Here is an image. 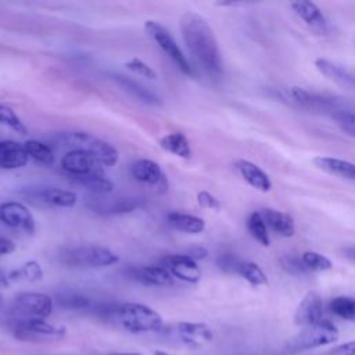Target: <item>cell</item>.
<instances>
[{
    "label": "cell",
    "mask_w": 355,
    "mask_h": 355,
    "mask_svg": "<svg viewBox=\"0 0 355 355\" xmlns=\"http://www.w3.org/2000/svg\"><path fill=\"white\" fill-rule=\"evenodd\" d=\"M329 311L340 319L355 322V297H334L329 302Z\"/></svg>",
    "instance_id": "obj_28"
},
{
    "label": "cell",
    "mask_w": 355,
    "mask_h": 355,
    "mask_svg": "<svg viewBox=\"0 0 355 355\" xmlns=\"http://www.w3.org/2000/svg\"><path fill=\"white\" fill-rule=\"evenodd\" d=\"M247 229L250 232V234L262 245L268 247L270 244V239H269V232H268V226L261 215L259 211H254L248 215L247 218Z\"/></svg>",
    "instance_id": "obj_29"
},
{
    "label": "cell",
    "mask_w": 355,
    "mask_h": 355,
    "mask_svg": "<svg viewBox=\"0 0 355 355\" xmlns=\"http://www.w3.org/2000/svg\"><path fill=\"white\" fill-rule=\"evenodd\" d=\"M237 273L248 282L251 286H265L268 283V277L263 270L254 262H241Z\"/></svg>",
    "instance_id": "obj_33"
},
{
    "label": "cell",
    "mask_w": 355,
    "mask_h": 355,
    "mask_svg": "<svg viewBox=\"0 0 355 355\" xmlns=\"http://www.w3.org/2000/svg\"><path fill=\"white\" fill-rule=\"evenodd\" d=\"M0 222L26 234H33L36 230L33 214L19 201H6L0 204Z\"/></svg>",
    "instance_id": "obj_9"
},
{
    "label": "cell",
    "mask_w": 355,
    "mask_h": 355,
    "mask_svg": "<svg viewBox=\"0 0 355 355\" xmlns=\"http://www.w3.org/2000/svg\"><path fill=\"white\" fill-rule=\"evenodd\" d=\"M14 336L19 340L62 338L67 333L64 326H55L46 319H22L14 322Z\"/></svg>",
    "instance_id": "obj_8"
},
{
    "label": "cell",
    "mask_w": 355,
    "mask_h": 355,
    "mask_svg": "<svg viewBox=\"0 0 355 355\" xmlns=\"http://www.w3.org/2000/svg\"><path fill=\"white\" fill-rule=\"evenodd\" d=\"M40 198L44 202L58 208H72L78 202V196L75 191L57 189V187L44 189L43 191H40Z\"/></svg>",
    "instance_id": "obj_25"
},
{
    "label": "cell",
    "mask_w": 355,
    "mask_h": 355,
    "mask_svg": "<svg viewBox=\"0 0 355 355\" xmlns=\"http://www.w3.org/2000/svg\"><path fill=\"white\" fill-rule=\"evenodd\" d=\"M323 319H324V306H323L322 297L315 291L306 293L295 308L294 323L297 326L305 327V326L318 323Z\"/></svg>",
    "instance_id": "obj_13"
},
{
    "label": "cell",
    "mask_w": 355,
    "mask_h": 355,
    "mask_svg": "<svg viewBox=\"0 0 355 355\" xmlns=\"http://www.w3.org/2000/svg\"><path fill=\"white\" fill-rule=\"evenodd\" d=\"M43 268L37 261H28L22 263L18 269L12 270L8 277L10 280H24L29 283H35L43 279Z\"/></svg>",
    "instance_id": "obj_30"
},
{
    "label": "cell",
    "mask_w": 355,
    "mask_h": 355,
    "mask_svg": "<svg viewBox=\"0 0 355 355\" xmlns=\"http://www.w3.org/2000/svg\"><path fill=\"white\" fill-rule=\"evenodd\" d=\"M25 146L14 140H0V169H18L28 164Z\"/></svg>",
    "instance_id": "obj_16"
},
{
    "label": "cell",
    "mask_w": 355,
    "mask_h": 355,
    "mask_svg": "<svg viewBox=\"0 0 355 355\" xmlns=\"http://www.w3.org/2000/svg\"><path fill=\"white\" fill-rule=\"evenodd\" d=\"M290 92H291V96L298 103H301L302 105L309 107V108H327V107L333 105V101H330L327 98H323L320 96L312 94V93L306 92L302 87H291Z\"/></svg>",
    "instance_id": "obj_31"
},
{
    "label": "cell",
    "mask_w": 355,
    "mask_h": 355,
    "mask_svg": "<svg viewBox=\"0 0 355 355\" xmlns=\"http://www.w3.org/2000/svg\"><path fill=\"white\" fill-rule=\"evenodd\" d=\"M11 311L15 320L46 319L53 312V300L44 293H19L11 304Z\"/></svg>",
    "instance_id": "obj_7"
},
{
    "label": "cell",
    "mask_w": 355,
    "mask_h": 355,
    "mask_svg": "<svg viewBox=\"0 0 355 355\" xmlns=\"http://www.w3.org/2000/svg\"><path fill=\"white\" fill-rule=\"evenodd\" d=\"M197 202L201 208H205V209H215V211L220 209V201L214 194L205 190L197 193Z\"/></svg>",
    "instance_id": "obj_37"
},
{
    "label": "cell",
    "mask_w": 355,
    "mask_h": 355,
    "mask_svg": "<svg viewBox=\"0 0 355 355\" xmlns=\"http://www.w3.org/2000/svg\"><path fill=\"white\" fill-rule=\"evenodd\" d=\"M290 7L311 28L324 29L327 26V21L323 12L315 3L306 1V0H297V1H291Z\"/></svg>",
    "instance_id": "obj_20"
},
{
    "label": "cell",
    "mask_w": 355,
    "mask_h": 355,
    "mask_svg": "<svg viewBox=\"0 0 355 355\" xmlns=\"http://www.w3.org/2000/svg\"><path fill=\"white\" fill-rule=\"evenodd\" d=\"M178 337L189 347L200 348L212 341L214 333L211 327L200 322H180L176 324Z\"/></svg>",
    "instance_id": "obj_15"
},
{
    "label": "cell",
    "mask_w": 355,
    "mask_h": 355,
    "mask_svg": "<svg viewBox=\"0 0 355 355\" xmlns=\"http://www.w3.org/2000/svg\"><path fill=\"white\" fill-rule=\"evenodd\" d=\"M125 67H126L130 72H133V73H136V75H139V76H143V78H146V79H150V80H157V79H158V75H157V72L154 71V68L150 67L147 62H144V61L140 60V58H132V60L126 61V62H125Z\"/></svg>",
    "instance_id": "obj_35"
},
{
    "label": "cell",
    "mask_w": 355,
    "mask_h": 355,
    "mask_svg": "<svg viewBox=\"0 0 355 355\" xmlns=\"http://www.w3.org/2000/svg\"><path fill=\"white\" fill-rule=\"evenodd\" d=\"M0 123L6 125L15 133H19V135L28 133V129L24 125V122L21 121V118L12 111V108H10L8 105H4V104H0Z\"/></svg>",
    "instance_id": "obj_34"
},
{
    "label": "cell",
    "mask_w": 355,
    "mask_h": 355,
    "mask_svg": "<svg viewBox=\"0 0 355 355\" xmlns=\"http://www.w3.org/2000/svg\"><path fill=\"white\" fill-rule=\"evenodd\" d=\"M17 248L15 243L7 237H0V257L14 252Z\"/></svg>",
    "instance_id": "obj_42"
},
{
    "label": "cell",
    "mask_w": 355,
    "mask_h": 355,
    "mask_svg": "<svg viewBox=\"0 0 355 355\" xmlns=\"http://www.w3.org/2000/svg\"><path fill=\"white\" fill-rule=\"evenodd\" d=\"M180 32L184 44L200 67L212 76L223 72V61L215 35L209 24L196 12H186L180 18Z\"/></svg>",
    "instance_id": "obj_1"
},
{
    "label": "cell",
    "mask_w": 355,
    "mask_h": 355,
    "mask_svg": "<svg viewBox=\"0 0 355 355\" xmlns=\"http://www.w3.org/2000/svg\"><path fill=\"white\" fill-rule=\"evenodd\" d=\"M10 286V277L6 275V272L0 268V288H6Z\"/></svg>",
    "instance_id": "obj_44"
},
{
    "label": "cell",
    "mask_w": 355,
    "mask_h": 355,
    "mask_svg": "<svg viewBox=\"0 0 355 355\" xmlns=\"http://www.w3.org/2000/svg\"><path fill=\"white\" fill-rule=\"evenodd\" d=\"M315 67L322 75H324L326 78H329L330 80H333L338 86L351 90V86L355 80V76L351 75L343 67H340V65H337V64H334V62H331L326 58H316L315 60Z\"/></svg>",
    "instance_id": "obj_21"
},
{
    "label": "cell",
    "mask_w": 355,
    "mask_h": 355,
    "mask_svg": "<svg viewBox=\"0 0 355 355\" xmlns=\"http://www.w3.org/2000/svg\"><path fill=\"white\" fill-rule=\"evenodd\" d=\"M110 355H141V354H139V352H114Z\"/></svg>",
    "instance_id": "obj_46"
},
{
    "label": "cell",
    "mask_w": 355,
    "mask_h": 355,
    "mask_svg": "<svg viewBox=\"0 0 355 355\" xmlns=\"http://www.w3.org/2000/svg\"><path fill=\"white\" fill-rule=\"evenodd\" d=\"M129 275L133 280L153 287H169L173 286V276L161 265H144L135 266L129 270Z\"/></svg>",
    "instance_id": "obj_14"
},
{
    "label": "cell",
    "mask_w": 355,
    "mask_h": 355,
    "mask_svg": "<svg viewBox=\"0 0 355 355\" xmlns=\"http://www.w3.org/2000/svg\"><path fill=\"white\" fill-rule=\"evenodd\" d=\"M166 219L169 225L183 233L189 234H198L204 232L205 229V222L202 218L186 212H179V211H172L166 215Z\"/></svg>",
    "instance_id": "obj_22"
},
{
    "label": "cell",
    "mask_w": 355,
    "mask_h": 355,
    "mask_svg": "<svg viewBox=\"0 0 355 355\" xmlns=\"http://www.w3.org/2000/svg\"><path fill=\"white\" fill-rule=\"evenodd\" d=\"M61 168L73 178L103 173V165L93 155L82 150L68 151L61 158Z\"/></svg>",
    "instance_id": "obj_11"
},
{
    "label": "cell",
    "mask_w": 355,
    "mask_h": 355,
    "mask_svg": "<svg viewBox=\"0 0 355 355\" xmlns=\"http://www.w3.org/2000/svg\"><path fill=\"white\" fill-rule=\"evenodd\" d=\"M347 257H348L351 261H354V262H355V247H352V248H348V250H347Z\"/></svg>",
    "instance_id": "obj_45"
},
{
    "label": "cell",
    "mask_w": 355,
    "mask_h": 355,
    "mask_svg": "<svg viewBox=\"0 0 355 355\" xmlns=\"http://www.w3.org/2000/svg\"><path fill=\"white\" fill-rule=\"evenodd\" d=\"M283 266L287 272L293 273V275H305L308 273V270L305 269L304 263L301 262V258H294V257H287L283 259Z\"/></svg>",
    "instance_id": "obj_39"
},
{
    "label": "cell",
    "mask_w": 355,
    "mask_h": 355,
    "mask_svg": "<svg viewBox=\"0 0 355 355\" xmlns=\"http://www.w3.org/2000/svg\"><path fill=\"white\" fill-rule=\"evenodd\" d=\"M154 355H168V354L164 351H157V352H154Z\"/></svg>",
    "instance_id": "obj_47"
},
{
    "label": "cell",
    "mask_w": 355,
    "mask_h": 355,
    "mask_svg": "<svg viewBox=\"0 0 355 355\" xmlns=\"http://www.w3.org/2000/svg\"><path fill=\"white\" fill-rule=\"evenodd\" d=\"M61 139L72 147V150H82L93 155L103 166H112L118 162V150L105 140H101L92 133L82 130L62 132Z\"/></svg>",
    "instance_id": "obj_4"
},
{
    "label": "cell",
    "mask_w": 355,
    "mask_h": 355,
    "mask_svg": "<svg viewBox=\"0 0 355 355\" xmlns=\"http://www.w3.org/2000/svg\"><path fill=\"white\" fill-rule=\"evenodd\" d=\"M207 254H208V251H207L204 247H196V248H191V250L187 252V255L191 257L194 261H198V259L205 258Z\"/></svg>",
    "instance_id": "obj_43"
},
{
    "label": "cell",
    "mask_w": 355,
    "mask_h": 355,
    "mask_svg": "<svg viewBox=\"0 0 355 355\" xmlns=\"http://www.w3.org/2000/svg\"><path fill=\"white\" fill-rule=\"evenodd\" d=\"M300 258L308 272H324L333 268L331 261L316 251H305Z\"/></svg>",
    "instance_id": "obj_32"
},
{
    "label": "cell",
    "mask_w": 355,
    "mask_h": 355,
    "mask_svg": "<svg viewBox=\"0 0 355 355\" xmlns=\"http://www.w3.org/2000/svg\"><path fill=\"white\" fill-rule=\"evenodd\" d=\"M326 355H355V340L333 348Z\"/></svg>",
    "instance_id": "obj_40"
},
{
    "label": "cell",
    "mask_w": 355,
    "mask_h": 355,
    "mask_svg": "<svg viewBox=\"0 0 355 355\" xmlns=\"http://www.w3.org/2000/svg\"><path fill=\"white\" fill-rule=\"evenodd\" d=\"M266 226L282 237H291L295 232L294 219L291 215L273 208H263L259 211Z\"/></svg>",
    "instance_id": "obj_18"
},
{
    "label": "cell",
    "mask_w": 355,
    "mask_h": 355,
    "mask_svg": "<svg viewBox=\"0 0 355 355\" xmlns=\"http://www.w3.org/2000/svg\"><path fill=\"white\" fill-rule=\"evenodd\" d=\"M146 33L155 42V44L176 64V67L186 75L194 76V68L191 67L187 57L183 54L182 49L176 43L175 37L169 33V31L159 25L155 21H146L144 22Z\"/></svg>",
    "instance_id": "obj_6"
},
{
    "label": "cell",
    "mask_w": 355,
    "mask_h": 355,
    "mask_svg": "<svg viewBox=\"0 0 355 355\" xmlns=\"http://www.w3.org/2000/svg\"><path fill=\"white\" fill-rule=\"evenodd\" d=\"M161 266H164L173 279H179L186 283H198L201 279V269L187 254H171L161 258Z\"/></svg>",
    "instance_id": "obj_10"
},
{
    "label": "cell",
    "mask_w": 355,
    "mask_h": 355,
    "mask_svg": "<svg viewBox=\"0 0 355 355\" xmlns=\"http://www.w3.org/2000/svg\"><path fill=\"white\" fill-rule=\"evenodd\" d=\"M132 176L135 178V180L153 186L157 189L158 193H165L168 190V180L166 176L164 173V171L161 169V166L153 161V159H139L132 165Z\"/></svg>",
    "instance_id": "obj_12"
},
{
    "label": "cell",
    "mask_w": 355,
    "mask_h": 355,
    "mask_svg": "<svg viewBox=\"0 0 355 355\" xmlns=\"http://www.w3.org/2000/svg\"><path fill=\"white\" fill-rule=\"evenodd\" d=\"M338 338V329L327 319L302 327L288 341L290 351H306L333 344Z\"/></svg>",
    "instance_id": "obj_5"
},
{
    "label": "cell",
    "mask_w": 355,
    "mask_h": 355,
    "mask_svg": "<svg viewBox=\"0 0 355 355\" xmlns=\"http://www.w3.org/2000/svg\"><path fill=\"white\" fill-rule=\"evenodd\" d=\"M351 90L355 93V80H354V83H352V86H351Z\"/></svg>",
    "instance_id": "obj_48"
},
{
    "label": "cell",
    "mask_w": 355,
    "mask_h": 355,
    "mask_svg": "<svg viewBox=\"0 0 355 355\" xmlns=\"http://www.w3.org/2000/svg\"><path fill=\"white\" fill-rule=\"evenodd\" d=\"M159 146L165 151H168L179 158L189 159L191 157L190 143H189L187 137L184 136V133H182V132L166 133L165 136H162L159 139Z\"/></svg>",
    "instance_id": "obj_23"
},
{
    "label": "cell",
    "mask_w": 355,
    "mask_h": 355,
    "mask_svg": "<svg viewBox=\"0 0 355 355\" xmlns=\"http://www.w3.org/2000/svg\"><path fill=\"white\" fill-rule=\"evenodd\" d=\"M62 301V304L68 305V306H73V308H78V306H86L87 305V300L85 297H79L76 294H69L67 297H64L62 300H60V302Z\"/></svg>",
    "instance_id": "obj_41"
},
{
    "label": "cell",
    "mask_w": 355,
    "mask_h": 355,
    "mask_svg": "<svg viewBox=\"0 0 355 355\" xmlns=\"http://www.w3.org/2000/svg\"><path fill=\"white\" fill-rule=\"evenodd\" d=\"M337 125L351 136H355V114L354 112H337L334 115Z\"/></svg>",
    "instance_id": "obj_36"
},
{
    "label": "cell",
    "mask_w": 355,
    "mask_h": 355,
    "mask_svg": "<svg viewBox=\"0 0 355 355\" xmlns=\"http://www.w3.org/2000/svg\"><path fill=\"white\" fill-rule=\"evenodd\" d=\"M25 150L29 155V158L35 159L37 164L42 165H53L54 164V153L50 146H47L43 141L31 139L24 143Z\"/></svg>",
    "instance_id": "obj_27"
},
{
    "label": "cell",
    "mask_w": 355,
    "mask_h": 355,
    "mask_svg": "<svg viewBox=\"0 0 355 355\" xmlns=\"http://www.w3.org/2000/svg\"><path fill=\"white\" fill-rule=\"evenodd\" d=\"M60 261L73 269H101L118 263L119 257L107 247L79 245L62 250Z\"/></svg>",
    "instance_id": "obj_3"
},
{
    "label": "cell",
    "mask_w": 355,
    "mask_h": 355,
    "mask_svg": "<svg viewBox=\"0 0 355 355\" xmlns=\"http://www.w3.org/2000/svg\"><path fill=\"white\" fill-rule=\"evenodd\" d=\"M75 182L80 186H83L85 189H87L89 191L94 193V194H110L114 190V183L104 176V173L101 175H89V176H80V178H73Z\"/></svg>",
    "instance_id": "obj_26"
},
{
    "label": "cell",
    "mask_w": 355,
    "mask_h": 355,
    "mask_svg": "<svg viewBox=\"0 0 355 355\" xmlns=\"http://www.w3.org/2000/svg\"><path fill=\"white\" fill-rule=\"evenodd\" d=\"M234 168L240 173V176L254 189L259 191H269L272 189V182L266 172H263L258 165L247 159H237L234 162Z\"/></svg>",
    "instance_id": "obj_17"
},
{
    "label": "cell",
    "mask_w": 355,
    "mask_h": 355,
    "mask_svg": "<svg viewBox=\"0 0 355 355\" xmlns=\"http://www.w3.org/2000/svg\"><path fill=\"white\" fill-rule=\"evenodd\" d=\"M114 78L126 92H129L132 96H135L140 101H143L146 104H151V105H161V98L154 92H151L150 89L143 86L141 83H139L128 76H123V75H115Z\"/></svg>",
    "instance_id": "obj_24"
},
{
    "label": "cell",
    "mask_w": 355,
    "mask_h": 355,
    "mask_svg": "<svg viewBox=\"0 0 355 355\" xmlns=\"http://www.w3.org/2000/svg\"><path fill=\"white\" fill-rule=\"evenodd\" d=\"M240 263H241V261L233 254H223L218 259L219 268L223 269L225 272H236L237 273Z\"/></svg>",
    "instance_id": "obj_38"
},
{
    "label": "cell",
    "mask_w": 355,
    "mask_h": 355,
    "mask_svg": "<svg viewBox=\"0 0 355 355\" xmlns=\"http://www.w3.org/2000/svg\"><path fill=\"white\" fill-rule=\"evenodd\" d=\"M110 316L130 333H153L164 327L161 315L148 305L139 302H123L110 311Z\"/></svg>",
    "instance_id": "obj_2"
},
{
    "label": "cell",
    "mask_w": 355,
    "mask_h": 355,
    "mask_svg": "<svg viewBox=\"0 0 355 355\" xmlns=\"http://www.w3.org/2000/svg\"><path fill=\"white\" fill-rule=\"evenodd\" d=\"M313 164L334 176H338L341 179L345 180H351L355 182V164L349 162L347 159H341V158H336V157H316L313 159Z\"/></svg>",
    "instance_id": "obj_19"
}]
</instances>
